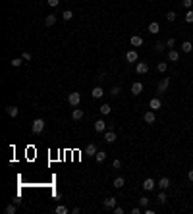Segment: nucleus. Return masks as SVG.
Segmentation results:
<instances>
[{"label": "nucleus", "mask_w": 193, "mask_h": 214, "mask_svg": "<svg viewBox=\"0 0 193 214\" xmlns=\"http://www.w3.org/2000/svg\"><path fill=\"white\" fill-rule=\"evenodd\" d=\"M43 129H44V120H43V118L33 120V123H31V131L35 133V135H39V133H43Z\"/></svg>", "instance_id": "1"}, {"label": "nucleus", "mask_w": 193, "mask_h": 214, "mask_svg": "<svg viewBox=\"0 0 193 214\" xmlns=\"http://www.w3.org/2000/svg\"><path fill=\"white\" fill-rule=\"evenodd\" d=\"M168 87H170V77H162V79L158 81V89H156L158 95H164Z\"/></svg>", "instance_id": "2"}, {"label": "nucleus", "mask_w": 193, "mask_h": 214, "mask_svg": "<svg viewBox=\"0 0 193 214\" xmlns=\"http://www.w3.org/2000/svg\"><path fill=\"white\" fill-rule=\"evenodd\" d=\"M68 102H70L74 108L79 106V102H81V95H79V93H70V95H68Z\"/></svg>", "instance_id": "3"}, {"label": "nucleus", "mask_w": 193, "mask_h": 214, "mask_svg": "<svg viewBox=\"0 0 193 214\" xmlns=\"http://www.w3.org/2000/svg\"><path fill=\"white\" fill-rule=\"evenodd\" d=\"M141 187H143V191H153V189L156 187V182H155L153 177H147L145 182H143V185H141Z\"/></svg>", "instance_id": "4"}, {"label": "nucleus", "mask_w": 193, "mask_h": 214, "mask_svg": "<svg viewBox=\"0 0 193 214\" xmlns=\"http://www.w3.org/2000/svg\"><path fill=\"white\" fill-rule=\"evenodd\" d=\"M135 72H137L139 75L147 73V72H149V64H147V62H137V64H135Z\"/></svg>", "instance_id": "5"}, {"label": "nucleus", "mask_w": 193, "mask_h": 214, "mask_svg": "<svg viewBox=\"0 0 193 214\" xmlns=\"http://www.w3.org/2000/svg\"><path fill=\"white\" fill-rule=\"evenodd\" d=\"M141 93H143V83H141V81H135V83L131 85V95H133V97H139Z\"/></svg>", "instance_id": "6"}, {"label": "nucleus", "mask_w": 193, "mask_h": 214, "mask_svg": "<svg viewBox=\"0 0 193 214\" xmlns=\"http://www.w3.org/2000/svg\"><path fill=\"white\" fill-rule=\"evenodd\" d=\"M149 108H151V110H158V108H162V100H160V97L151 98V100H149Z\"/></svg>", "instance_id": "7"}, {"label": "nucleus", "mask_w": 193, "mask_h": 214, "mask_svg": "<svg viewBox=\"0 0 193 214\" xmlns=\"http://www.w3.org/2000/svg\"><path fill=\"white\" fill-rule=\"evenodd\" d=\"M137 58H139V56H137V50H128V52H126V60H128L130 64H135V62H137Z\"/></svg>", "instance_id": "8"}, {"label": "nucleus", "mask_w": 193, "mask_h": 214, "mask_svg": "<svg viewBox=\"0 0 193 214\" xmlns=\"http://www.w3.org/2000/svg\"><path fill=\"white\" fill-rule=\"evenodd\" d=\"M145 123H155L156 122V116H155V110H149V112H145V116H143Z\"/></svg>", "instance_id": "9"}, {"label": "nucleus", "mask_w": 193, "mask_h": 214, "mask_svg": "<svg viewBox=\"0 0 193 214\" xmlns=\"http://www.w3.org/2000/svg\"><path fill=\"white\" fill-rule=\"evenodd\" d=\"M156 187L162 189V191H166V189L170 187V179H168V177H160V179L156 182Z\"/></svg>", "instance_id": "10"}, {"label": "nucleus", "mask_w": 193, "mask_h": 214, "mask_svg": "<svg viewBox=\"0 0 193 214\" xmlns=\"http://www.w3.org/2000/svg\"><path fill=\"white\" fill-rule=\"evenodd\" d=\"M91 95H93V98H103L104 97V89L100 87V85H97L93 91H91Z\"/></svg>", "instance_id": "11"}, {"label": "nucleus", "mask_w": 193, "mask_h": 214, "mask_svg": "<svg viewBox=\"0 0 193 214\" xmlns=\"http://www.w3.org/2000/svg\"><path fill=\"white\" fill-rule=\"evenodd\" d=\"M72 120H75V122H79V120H83V110L75 106V108L72 110Z\"/></svg>", "instance_id": "12"}, {"label": "nucleus", "mask_w": 193, "mask_h": 214, "mask_svg": "<svg viewBox=\"0 0 193 214\" xmlns=\"http://www.w3.org/2000/svg\"><path fill=\"white\" fill-rule=\"evenodd\" d=\"M106 127H108V123H104V120H97V122H95V131L103 133Z\"/></svg>", "instance_id": "13"}, {"label": "nucleus", "mask_w": 193, "mask_h": 214, "mask_svg": "<svg viewBox=\"0 0 193 214\" xmlns=\"http://www.w3.org/2000/svg\"><path fill=\"white\" fill-rule=\"evenodd\" d=\"M116 139H118V137H116V133L112 131V129H108V131L104 133V141H106V143H110V145H112V143H114Z\"/></svg>", "instance_id": "14"}, {"label": "nucleus", "mask_w": 193, "mask_h": 214, "mask_svg": "<svg viewBox=\"0 0 193 214\" xmlns=\"http://www.w3.org/2000/svg\"><path fill=\"white\" fill-rule=\"evenodd\" d=\"M6 114H8L10 118H16V116L19 114V108H18V106H6Z\"/></svg>", "instance_id": "15"}, {"label": "nucleus", "mask_w": 193, "mask_h": 214, "mask_svg": "<svg viewBox=\"0 0 193 214\" xmlns=\"http://www.w3.org/2000/svg\"><path fill=\"white\" fill-rule=\"evenodd\" d=\"M103 205H104V208H108V210H112V208H114L116 207V199L114 197H108L104 202H103Z\"/></svg>", "instance_id": "16"}, {"label": "nucleus", "mask_w": 193, "mask_h": 214, "mask_svg": "<svg viewBox=\"0 0 193 214\" xmlns=\"http://www.w3.org/2000/svg\"><path fill=\"white\" fill-rule=\"evenodd\" d=\"M178 60H180V52L172 48V50L168 52V62H178Z\"/></svg>", "instance_id": "17"}, {"label": "nucleus", "mask_w": 193, "mask_h": 214, "mask_svg": "<svg viewBox=\"0 0 193 214\" xmlns=\"http://www.w3.org/2000/svg\"><path fill=\"white\" fill-rule=\"evenodd\" d=\"M85 154L95 156V154H97V145H95V143H89V145H87V149H85Z\"/></svg>", "instance_id": "18"}, {"label": "nucleus", "mask_w": 193, "mask_h": 214, "mask_svg": "<svg viewBox=\"0 0 193 214\" xmlns=\"http://www.w3.org/2000/svg\"><path fill=\"white\" fill-rule=\"evenodd\" d=\"M130 42H131V47H141V44H143V37L133 35V37L130 39Z\"/></svg>", "instance_id": "19"}, {"label": "nucleus", "mask_w": 193, "mask_h": 214, "mask_svg": "<svg viewBox=\"0 0 193 214\" xmlns=\"http://www.w3.org/2000/svg\"><path fill=\"white\" fill-rule=\"evenodd\" d=\"M56 23V16L54 14H48L47 17H44V25H47V27H52Z\"/></svg>", "instance_id": "20"}, {"label": "nucleus", "mask_w": 193, "mask_h": 214, "mask_svg": "<svg viewBox=\"0 0 193 214\" xmlns=\"http://www.w3.org/2000/svg\"><path fill=\"white\" fill-rule=\"evenodd\" d=\"M99 112H100V114H103V116H108V114H110V112H112V106L104 102L103 106H100V108H99Z\"/></svg>", "instance_id": "21"}, {"label": "nucleus", "mask_w": 193, "mask_h": 214, "mask_svg": "<svg viewBox=\"0 0 193 214\" xmlns=\"http://www.w3.org/2000/svg\"><path fill=\"white\" fill-rule=\"evenodd\" d=\"M158 31H160V25H158L156 21H151V23H149V33H153V35H156Z\"/></svg>", "instance_id": "22"}, {"label": "nucleus", "mask_w": 193, "mask_h": 214, "mask_svg": "<svg viewBox=\"0 0 193 214\" xmlns=\"http://www.w3.org/2000/svg\"><path fill=\"white\" fill-rule=\"evenodd\" d=\"M95 160L100 164V162H104L106 160V152L104 151H97V154H95Z\"/></svg>", "instance_id": "23"}, {"label": "nucleus", "mask_w": 193, "mask_h": 214, "mask_svg": "<svg viewBox=\"0 0 193 214\" xmlns=\"http://www.w3.org/2000/svg\"><path fill=\"white\" fill-rule=\"evenodd\" d=\"M191 50H193V44H191L189 41H184V42H181V52L187 54V52H191Z\"/></svg>", "instance_id": "24"}, {"label": "nucleus", "mask_w": 193, "mask_h": 214, "mask_svg": "<svg viewBox=\"0 0 193 214\" xmlns=\"http://www.w3.org/2000/svg\"><path fill=\"white\" fill-rule=\"evenodd\" d=\"M124 185H126V179H124L122 176H118V177L114 179V187H116V189H122Z\"/></svg>", "instance_id": "25"}, {"label": "nucleus", "mask_w": 193, "mask_h": 214, "mask_svg": "<svg viewBox=\"0 0 193 214\" xmlns=\"http://www.w3.org/2000/svg\"><path fill=\"white\" fill-rule=\"evenodd\" d=\"M156 201L158 202H160V205H166V193H164V191L160 189V191H158V195H156Z\"/></svg>", "instance_id": "26"}, {"label": "nucleus", "mask_w": 193, "mask_h": 214, "mask_svg": "<svg viewBox=\"0 0 193 214\" xmlns=\"http://www.w3.org/2000/svg\"><path fill=\"white\" fill-rule=\"evenodd\" d=\"M74 17V12H72V10H64V12H62V19L64 21H70Z\"/></svg>", "instance_id": "27"}, {"label": "nucleus", "mask_w": 193, "mask_h": 214, "mask_svg": "<svg viewBox=\"0 0 193 214\" xmlns=\"http://www.w3.org/2000/svg\"><path fill=\"white\" fill-rule=\"evenodd\" d=\"M164 48H166V42H162V41L155 42V52H162Z\"/></svg>", "instance_id": "28"}, {"label": "nucleus", "mask_w": 193, "mask_h": 214, "mask_svg": "<svg viewBox=\"0 0 193 214\" xmlns=\"http://www.w3.org/2000/svg\"><path fill=\"white\" fill-rule=\"evenodd\" d=\"M54 212H56V214H68V212H70V208H68V207H64V205H58Z\"/></svg>", "instance_id": "29"}, {"label": "nucleus", "mask_w": 193, "mask_h": 214, "mask_svg": "<svg viewBox=\"0 0 193 214\" xmlns=\"http://www.w3.org/2000/svg\"><path fill=\"white\" fill-rule=\"evenodd\" d=\"M166 67H168V64H166V62H158V64H156V70L160 72V73H164V72H166Z\"/></svg>", "instance_id": "30"}, {"label": "nucleus", "mask_w": 193, "mask_h": 214, "mask_svg": "<svg viewBox=\"0 0 193 214\" xmlns=\"http://www.w3.org/2000/svg\"><path fill=\"white\" fill-rule=\"evenodd\" d=\"M149 202H151V201H149V199H147V197H141V199H139V207H143V208H147V207H149Z\"/></svg>", "instance_id": "31"}, {"label": "nucleus", "mask_w": 193, "mask_h": 214, "mask_svg": "<svg viewBox=\"0 0 193 214\" xmlns=\"http://www.w3.org/2000/svg\"><path fill=\"white\" fill-rule=\"evenodd\" d=\"M23 62H25L23 58H14V60H12V66H14V67H19V66L23 64Z\"/></svg>", "instance_id": "32"}, {"label": "nucleus", "mask_w": 193, "mask_h": 214, "mask_svg": "<svg viewBox=\"0 0 193 214\" xmlns=\"http://www.w3.org/2000/svg\"><path fill=\"white\" fill-rule=\"evenodd\" d=\"M185 21H187V23H193V10H187V14H185Z\"/></svg>", "instance_id": "33"}, {"label": "nucleus", "mask_w": 193, "mask_h": 214, "mask_svg": "<svg viewBox=\"0 0 193 214\" xmlns=\"http://www.w3.org/2000/svg\"><path fill=\"white\" fill-rule=\"evenodd\" d=\"M176 17H178L176 12H168V14H166V19H168V21H176Z\"/></svg>", "instance_id": "34"}, {"label": "nucleus", "mask_w": 193, "mask_h": 214, "mask_svg": "<svg viewBox=\"0 0 193 214\" xmlns=\"http://www.w3.org/2000/svg\"><path fill=\"white\" fill-rule=\"evenodd\" d=\"M16 210H18L16 205H8V207H6V214H16Z\"/></svg>", "instance_id": "35"}, {"label": "nucleus", "mask_w": 193, "mask_h": 214, "mask_svg": "<svg viewBox=\"0 0 193 214\" xmlns=\"http://www.w3.org/2000/svg\"><path fill=\"white\" fill-rule=\"evenodd\" d=\"M110 95H112V97H118V95H120V87H116V85H114V87L110 89Z\"/></svg>", "instance_id": "36"}, {"label": "nucleus", "mask_w": 193, "mask_h": 214, "mask_svg": "<svg viewBox=\"0 0 193 214\" xmlns=\"http://www.w3.org/2000/svg\"><path fill=\"white\" fill-rule=\"evenodd\" d=\"M181 4H184V8L191 10V6H193V0H181Z\"/></svg>", "instance_id": "37"}, {"label": "nucleus", "mask_w": 193, "mask_h": 214, "mask_svg": "<svg viewBox=\"0 0 193 214\" xmlns=\"http://www.w3.org/2000/svg\"><path fill=\"white\" fill-rule=\"evenodd\" d=\"M21 58H23L25 62H29V60H31V54H29V52H21Z\"/></svg>", "instance_id": "38"}, {"label": "nucleus", "mask_w": 193, "mask_h": 214, "mask_svg": "<svg viewBox=\"0 0 193 214\" xmlns=\"http://www.w3.org/2000/svg\"><path fill=\"white\" fill-rule=\"evenodd\" d=\"M112 212H114V214H124V208L122 207H114V208H112Z\"/></svg>", "instance_id": "39"}, {"label": "nucleus", "mask_w": 193, "mask_h": 214, "mask_svg": "<svg viewBox=\"0 0 193 214\" xmlns=\"http://www.w3.org/2000/svg\"><path fill=\"white\" fill-rule=\"evenodd\" d=\"M174 44H176V41H174L172 37H170V39L166 41V47H170V48H172V47H174Z\"/></svg>", "instance_id": "40"}, {"label": "nucleus", "mask_w": 193, "mask_h": 214, "mask_svg": "<svg viewBox=\"0 0 193 214\" xmlns=\"http://www.w3.org/2000/svg\"><path fill=\"white\" fill-rule=\"evenodd\" d=\"M60 4V0H48V6H52V8H56Z\"/></svg>", "instance_id": "41"}, {"label": "nucleus", "mask_w": 193, "mask_h": 214, "mask_svg": "<svg viewBox=\"0 0 193 214\" xmlns=\"http://www.w3.org/2000/svg\"><path fill=\"white\" fill-rule=\"evenodd\" d=\"M131 214H141V208H139V207H133V208H131Z\"/></svg>", "instance_id": "42"}, {"label": "nucleus", "mask_w": 193, "mask_h": 214, "mask_svg": "<svg viewBox=\"0 0 193 214\" xmlns=\"http://www.w3.org/2000/svg\"><path fill=\"white\" fill-rule=\"evenodd\" d=\"M112 166H114V168H120V166H122V162H120V158H116L114 162H112Z\"/></svg>", "instance_id": "43"}, {"label": "nucleus", "mask_w": 193, "mask_h": 214, "mask_svg": "<svg viewBox=\"0 0 193 214\" xmlns=\"http://www.w3.org/2000/svg\"><path fill=\"white\" fill-rule=\"evenodd\" d=\"M187 179H189V182H193V170L187 172Z\"/></svg>", "instance_id": "44"}, {"label": "nucleus", "mask_w": 193, "mask_h": 214, "mask_svg": "<svg viewBox=\"0 0 193 214\" xmlns=\"http://www.w3.org/2000/svg\"><path fill=\"white\" fill-rule=\"evenodd\" d=\"M143 212H145V214H155V210H153V208H145Z\"/></svg>", "instance_id": "45"}]
</instances>
